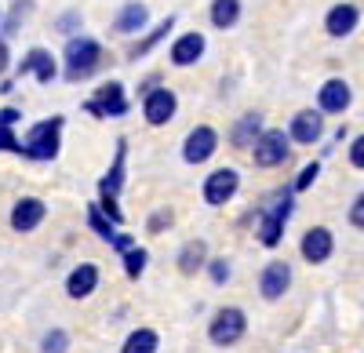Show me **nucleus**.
I'll use <instances>...</instances> for the list:
<instances>
[{"label":"nucleus","mask_w":364,"mask_h":353,"mask_svg":"<svg viewBox=\"0 0 364 353\" xmlns=\"http://www.w3.org/2000/svg\"><path fill=\"white\" fill-rule=\"evenodd\" d=\"M295 215V190H281L266 208L259 212V226H255V237L262 248H277L284 241V226Z\"/></svg>","instance_id":"nucleus-1"},{"label":"nucleus","mask_w":364,"mask_h":353,"mask_svg":"<svg viewBox=\"0 0 364 353\" xmlns=\"http://www.w3.org/2000/svg\"><path fill=\"white\" fill-rule=\"evenodd\" d=\"M63 116H48V121L33 124L22 139V157L29 161H55L58 157V146H63Z\"/></svg>","instance_id":"nucleus-2"},{"label":"nucleus","mask_w":364,"mask_h":353,"mask_svg":"<svg viewBox=\"0 0 364 353\" xmlns=\"http://www.w3.org/2000/svg\"><path fill=\"white\" fill-rule=\"evenodd\" d=\"M245 332H248V317H245L240 306H223V310H215V317L208 320V339H211V346H219V349L237 346L240 339H245Z\"/></svg>","instance_id":"nucleus-3"},{"label":"nucleus","mask_w":364,"mask_h":353,"mask_svg":"<svg viewBox=\"0 0 364 353\" xmlns=\"http://www.w3.org/2000/svg\"><path fill=\"white\" fill-rule=\"evenodd\" d=\"M102 63V44L91 37H70L66 44V80H84L99 70Z\"/></svg>","instance_id":"nucleus-4"},{"label":"nucleus","mask_w":364,"mask_h":353,"mask_svg":"<svg viewBox=\"0 0 364 353\" xmlns=\"http://www.w3.org/2000/svg\"><path fill=\"white\" fill-rule=\"evenodd\" d=\"M291 157V135L281 128H269L259 135V142L252 146V161L259 168H281Z\"/></svg>","instance_id":"nucleus-5"},{"label":"nucleus","mask_w":364,"mask_h":353,"mask_svg":"<svg viewBox=\"0 0 364 353\" xmlns=\"http://www.w3.org/2000/svg\"><path fill=\"white\" fill-rule=\"evenodd\" d=\"M237 190H240V175H237V168H215L204 179V204H211V208H223V204H230L233 197H237Z\"/></svg>","instance_id":"nucleus-6"},{"label":"nucleus","mask_w":364,"mask_h":353,"mask_svg":"<svg viewBox=\"0 0 364 353\" xmlns=\"http://www.w3.org/2000/svg\"><path fill=\"white\" fill-rule=\"evenodd\" d=\"M84 109H87L91 116H124V113H128V95H124V84H117V80L102 84L99 92L84 102Z\"/></svg>","instance_id":"nucleus-7"},{"label":"nucleus","mask_w":364,"mask_h":353,"mask_svg":"<svg viewBox=\"0 0 364 353\" xmlns=\"http://www.w3.org/2000/svg\"><path fill=\"white\" fill-rule=\"evenodd\" d=\"M215 150H219V135H215V128L197 124V128L186 135V142H182V161H186V164H204V161L215 157Z\"/></svg>","instance_id":"nucleus-8"},{"label":"nucleus","mask_w":364,"mask_h":353,"mask_svg":"<svg viewBox=\"0 0 364 353\" xmlns=\"http://www.w3.org/2000/svg\"><path fill=\"white\" fill-rule=\"evenodd\" d=\"M331 251H336V237H331V229H328V226H310L306 233H302L299 255L306 259L310 266H321V262H328Z\"/></svg>","instance_id":"nucleus-9"},{"label":"nucleus","mask_w":364,"mask_h":353,"mask_svg":"<svg viewBox=\"0 0 364 353\" xmlns=\"http://www.w3.org/2000/svg\"><path fill=\"white\" fill-rule=\"evenodd\" d=\"M288 288H291V262H284V259L266 262V270L259 273V295L266 303H277Z\"/></svg>","instance_id":"nucleus-10"},{"label":"nucleus","mask_w":364,"mask_h":353,"mask_svg":"<svg viewBox=\"0 0 364 353\" xmlns=\"http://www.w3.org/2000/svg\"><path fill=\"white\" fill-rule=\"evenodd\" d=\"M175 109H178V99H175L171 87H154V92H146V99H142V116H146V124H154V128L168 124L175 116Z\"/></svg>","instance_id":"nucleus-11"},{"label":"nucleus","mask_w":364,"mask_h":353,"mask_svg":"<svg viewBox=\"0 0 364 353\" xmlns=\"http://www.w3.org/2000/svg\"><path fill=\"white\" fill-rule=\"evenodd\" d=\"M288 135H291V142H299V146L321 142V135H324V113H321V109H299V113L291 116V124H288Z\"/></svg>","instance_id":"nucleus-12"},{"label":"nucleus","mask_w":364,"mask_h":353,"mask_svg":"<svg viewBox=\"0 0 364 353\" xmlns=\"http://www.w3.org/2000/svg\"><path fill=\"white\" fill-rule=\"evenodd\" d=\"M48 219V204L41 197H18L11 208V229L15 233H33Z\"/></svg>","instance_id":"nucleus-13"},{"label":"nucleus","mask_w":364,"mask_h":353,"mask_svg":"<svg viewBox=\"0 0 364 353\" xmlns=\"http://www.w3.org/2000/svg\"><path fill=\"white\" fill-rule=\"evenodd\" d=\"M353 102V92H350V84L343 77H331L321 84V92H317V109L321 113H346Z\"/></svg>","instance_id":"nucleus-14"},{"label":"nucleus","mask_w":364,"mask_h":353,"mask_svg":"<svg viewBox=\"0 0 364 353\" xmlns=\"http://www.w3.org/2000/svg\"><path fill=\"white\" fill-rule=\"evenodd\" d=\"M357 22H360V11H357V4H336V8H328V15H324V33L328 37H336V40H343V37H350L353 29H357Z\"/></svg>","instance_id":"nucleus-15"},{"label":"nucleus","mask_w":364,"mask_h":353,"mask_svg":"<svg viewBox=\"0 0 364 353\" xmlns=\"http://www.w3.org/2000/svg\"><path fill=\"white\" fill-rule=\"evenodd\" d=\"M124 171H128V139H117V153L109 171L99 179V197H117L120 186H124Z\"/></svg>","instance_id":"nucleus-16"},{"label":"nucleus","mask_w":364,"mask_h":353,"mask_svg":"<svg viewBox=\"0 0 364 353\" xmlns=\"http://www.w3.org/2000/svg\"><path fill=\"white\" fill-rule=\"evenodd\" d=\"M95 288H99V266L95 262H80V266L70 270V277H66V295L70 299H87Z\"/></svg>","instance_id":"nucleus-17"},{"label":"nucleus","mask_w":364,"mask_h":353,"mask_svg":"<svg viewBox=\"0 0 364 353\" xmlns=\"http://www.w3.org/2000/svg\"><path fill=\"white\" fill-rule=\"evenodd\" d=\"M18 73L26 77V73H33L41 84H51L55 80V55L48 51V48H29L26 51V58H22V66H18Z\"/></svg>","instance_id":"nucleus-18"},{"label":"nucleus","mask_w":364,"mask_h":353,"mask_svg":"<svg viewBox=\"0 0 364 353\" xmlns=\"http://www.w3.org/2000/svg\"><path fill=\"white\" fill-rule=\"evenodd\" d=\"M175 262H178V273L182 277H197L200 270H208V244L204 241H186V244L178 248Z\"/></svg>","instance_id":"nucleus-19"},{"label":"nucleus","mask_w":364,"mask_h":353,"mask_svg":"<svg viewBox=\"0 0 364 353\" xmlns=\"http://www.w3.org/2000/svg\"><path fill=\"white\" fill-rule=\"evenodd\" d=\"M262 131H266V128H262V116H259V113H245V116H240V121L230 128V142L237 146V150H252Z\"/></svg>","instance_id":"nucleus-20"},{"label":"nucleus","mask_w":364,"mask_h":353,"mask_svg":"<svg viewBox=\"0 0 364 353\" xmlns=\"http://www.w3.org/2000/svg\"><path fill=\"white\" fill-rule=\"evenodd\" d=\"M200 55H204V37L200 33H182L171 44V66H193Z\"/></svg>","instance_id":"nucleus-21"},{"label":"nucleus","mask_w":364,"mask_h":353,"mask_svg":"<svg viewBox=\"0 0 364 353\" xmlns=\"http://www.w3.org/2000/svg\"><path fill=\"white\" fill-rule=\"evenodd\" d=\"M146 18H149L146 4H139V0H132V4H124V8H120V15H117L113 29H117V33H139V29L146 26Z\"/></svg>","instance_id":"nucleus-22"},{"label":"nucleus","mask_w":364,"mask_h":353,"mask_svg":"<svg viewBox=\"0 0 364 353\" xmlns=\"http://www.w3.org/2000/svg\"><path fill=\"white\" fill-rule=\"evenodd\" d=\"M87 226H91V233H99L106 244L117 241V222L102 212V204H99V200H95V204H87Z\"/></svg>","instance_id":"nucleus-23"},{"label":"nucleus","mask_w":364,"mask_h":353,"mask_svg":"<svg viewBox=\"0 0 364 353\" xmlns=\"http://www.w3.org/2000/svg\"><path fill=\"white\" fill-rule=\"evenodd\" d=\"M157 346H161V335H157L154 328H135V332L124 339L120 353H157Z\"/></svg>","instance_id":"nucleus-24"},{"label":"nucleus","mask_w":364,"mask_h":353,"mask_svg":"<svg viewBox=\"0 0 364 353\" xmlns=\"http://www.w3.org/2000/svg\"><path fill=\"white\" fill-rule=\"evenodd\" d=\"M240 18V0H211V26L230 29Z\"/></svg>","instance_id":"nucleus-25"},{"label":"nucleus","mask_w":364,"mask_h":353,"mask_svg":"<svg viewBox=\"0 0 364 353\" xmlns=\"http://www.w3.org/2000/svg\"><path fill=\"white\" fill-rule=\"evenodd\" d=\"M171 26H175V18L168 15V18H164L157 29H149V33H146V40H139V44L132 48V58H142V55H149V51H154V48H157V44H161V40L171 33Z\"/></svg>","instance_id":"nucleus-26"},{"label":"nucleus","mask_w":364,"mask_h":353,"mask_svg":"<svg viewBox=\"0 0 364 353\" xmlns=\"http://www.w3.org/2000/svg\"><path fill=\"white\" fill-rule=\"evenodd\" d=\"M120 262H124V273H128L132 281H139V277L146 273V262H149V251L135 244V248H128L124 255H120Z\"/></svg>","instance_id":"nucleus-27"},{"label":"nucleus","mask_w":364,"mask_h":353,"mask_svg":"<svg viewBox=\"0 0 364 353\" xmlns=\"http://www.w3.org/2000/svg\"><path fill=\"white\" fill-rule=\"evenodd\" d=\"M66 349H70V335H66L63 328L44 332V339H41V353H66Z\"/></svg>","instance_id":"nucleus-28"},{"label":"nucleus","mask_w":364,"mask_h":353,"mask_svg":"<svg viewBox=\"0 0 364 353\" xmlns=\"http://www.w3.org/2000/svg\"><path fill=\"white\" fill-rule=\"evenodd\" d=\"M317 175H321V161H310V164H302V171L295 175V183H291V190L295 193H306L314 183H317Z\"/></svg>","instance_id":"nucleus-29"},{"label":"nucleus","mask_w":364,"mask_h":353,"mask_svg":"<svg viewBox=\"0 0 364 353\" xmlns=\"http://www.w3.org/2000/svg\"><path fill=\"white\" fill-rule=\"evenodd\" d=\"M208 277H211V284H226L230 277H233V266H230V259L223 255V259H208Z\"/></svg>","instance_id":"nucleus-30"},{"label":"nucleus","mask_w":364,"mask_h":353,"mask_svg":"<svg viewBox=\"0 0 364 353\" xmlns=\"http://www.w3.org/2000/svg\"><path fill=\"white\" fill-rule=\"evenodd\" d=\"M171 222H175V215H171L168 208H161V212H154V215H149L146 229H149V233H164V229H168Z\"/></svg>","instance_id":"nucleus-31"},{"label":"nucleus","mask_w":364,"mask_h":353,"mask_svg":"<svg viewBox=\"0 0 364 353\" xmlns=\"http://www.w3.org/2000/svg\"><path fill=\"white\" fill-rule=\"evenodd\" d=\"M346 219H350V226H353V229H364V193H357V197H353Z\"/></svg>","instance_id":"nucleus-32"},{"label":"nucleus","mask_w":364,"mask_h":353,"mask_svg":"<svg viewBox=\"0 0 364 353\" xmlns=\"http://www.w3.org/2000/svg\"><path fill=\"white\" fill-rule=\"evenodd\" d=\"M0 150L8 153H22V139L11 135V124H0Z\"/></svg>","instance_id":"nucleus-33"},{"label":"nucleus","mask_w":364,"mask_h":353,"mask_svg":"<svg viewBox=\"0 0 364 353\" xmlns=\"http://www.w3.org/2000/svg\"><path fill=\"white\" fill-rule=\"evenodd\" d=\"M29 15V4H26V0H18V4H15V11H11V18H8V33H18V26H22V18Z\"/></svg>","instance_id":"nucleus-34"},{"label":"nucleus","mask_w":364,"mask_h":353,"mask_svg":"<svg viewBox=\"0 0 364 353\" xmlns=\"http://www.w3.org/2000/svg\"><path fill=\"white\" fill-rule=\"evenodd\" d=\"M350 164H353L357 171H364V135H357V139L350 142Z\"/></svg>","instance_id":"nucleus-35"},{"label":"nucleus","mask_w":364,"mask_h":353,"mask_svg":"<svg viewBox=\"0 0 364 353\" xmlns=\"http://www.w3.org/2000/svg\"><path fill=\"white\" fill-rule=\"evenodd\" d=\"M99 204H102V212H106V215H109V219H113L117 226L124 222V212L117 208V197H99Z\"/></svg>","instance_id":"nucleus-36"},{"label":"nucleus","mask_w":364,"mask_h":353,"mask_svg":"<svg viewBox=\"0 0 364 353\" xmlns=\"http://www.w3.org/2000/svg\"><path fill=\"white\" fill-rule=\"evenodd\" d=\"M77 26H80V15H77V11H70V15L58 18V29H63V33H73Z\"/></svg>","instance_id":"nucleus-37"},{"label":"nucleus","mask_w":364,"mask_h":353,"mask_svg":"<svg viewBox=\"0 0 364 353\" xmlns=\"http://www.w3.org/2000/svg\"><path fill=\"white\" fill-rule=\"evenodd\" d=\"M109 248H117V251H120V255H124V251H128V248H135V237H128V233H117V241H113V244H109Z\"/></svg>","instance_id":"nucleus-38"},{"label":"nucleus","mask_w":364,"mask_h":353,"mask_svg":"<svg viewBox=\"0 0 364 353\" xmlns=\"http://www.w3.org/2000/svg\"><path fill=\"white\" fill-rule=\"evenodd\" d=\"M18 116H22V113H18L15 106H8V109H0V124H15Z\"/></svg>","instance_id":"nucleus-39"},{"label":"nucleus","mask_w":364,"mask_h":353,"mask_svg":"<svg viewBox=\"0 0 364 353\" xmlns=\"http://www.w3.org/2000/svg\"><path fill=\"white\" fill-rule=\"evenodd\" d=\"M4 70H8V44L0 40V73H4Z\"/></svg>","instance_id":"nucleus-40"}]
</instances>
